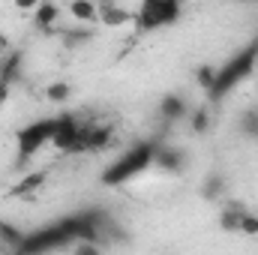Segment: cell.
<instances>
[{"label": "cell", "mask_w": 258, "mask_h": 255, "mask_svg": "<svg viewBox=\"0 0 258 255\" xmlns=\"http://www.w3.org/2000/svg\"><path fill=\"white\" fill-rule=\"evenodd\" d=\"M18 75H21V51H9V57L0 60V78L9 81V84H15Z\"/></svg>", "instance_id": "cell-11"}, {"label": "cell", "mask_w": 258, "mask_h": 255, "mask_svg": "<svg viewBox=\"0 0 258 255\" xmlns=\"http://www.w3.org/2000/svg\"><path fill=\"white\" fill-rule=\"evenodd\" d=\"M81 123L72 111L57 114V129H54V138H51V147L60 150V153H75V144H78V135H81Z\"/></svg>", "instance_id": "cell-6"}, {"label": "cell", "mask_w": 258, "mask_h": 255, "mask_svg": "<svg viewBox=\"0 0 258 255\" xmlns=\"http://www.w3.org/2000/svg\"><path fill=\"white\" fill-rule=\"evenodd\" d=\"M111 126L105 123H90L84 120L81 123V135H78V144H75V153H96V150H105L111 144Z\"/></svg>", "instance_id": "cell-7"}, {"label": "cell", "mask_w": 258, "mask_h": 255, "mask_svg": "<svg viewBox=\"0 0 258 255\" xmlns=\"http://www.w3.org/2000/svg\"><path fill=\"white\" fill-rule=\"evenodd\" d=\"M159 111H162V117H165V120H180V117L186 114V99H183V96H177V93H171V96H165V99H162Z\"/></svg>", "instance_id": "cell-10"}, {"label": "cell", "mask_w": 258, "mask_h": 255, "mask_svg": "<svg viewBox=\"0 0 258 255\" xmlns=\"http://www.w3.org/2000/svg\"><path fill=\"white\" fill-rule=\"evenodd\" d=\"M207 126H210V114H207V111H201V108L192 111V129H195V132H204Z\"/></svg>", "instance_id": "cell-15"}, {"label": "cell", "mask_w": 258, "mask_h": 255, "mask_svg": "<svg viewBox=\"0 0 258 255\" xmlns=\"http://www.w3.org/2000/svg\"><path fill=\"white\" fill-rule=\"evenodd\" d=\"M45 177H48V171H33V174H27V177L12 189V195L18 198V195H30V192H36L42 183H45Z\"/></svg>", "instance_id": "cell-13"}, {"label": "cell", "mask_w": 258, "mask_h": 255, "mask_svg": "<svg viewBox=\"0 0 258 255\" xmlns=\"http://www.w3.org/2000/svg\"><path fill=\"white\" fill-rule=\"evenodd\" d=\"M219 225L225 231H237V234H258V213H252L243 204H228L219 216Z\"/></svg>", "instance_id": "cell-5"}, {"label": "cell", "mask_w": 258, "mask_h": 255, "mask_svg": "<svg viewBox=\"0 0 258 255\" xmlns=\"http://www.w3.org/2000/svg\"><path fill=\"white\" fill-rule=\"evenodd\" d=\"M237 129L246 138H255L258 141V108H243L240 111V120H237Z\"/></svg>", "instance_id": "cell-12"}, {"label": "cell", "mask_w": 258, "mask_h": 255, "mask_svg": "<svg viewBox=\"0 0 258 255\" xmlns=\"http://www.w3.org/2000/svg\"><path fill=\"white\" fill-rule=\"evenodd\" d=\"M6 48H9V39H6V33H3V30H0V54H3V51H6Z\"/></svg>", "instance_id": "cell-19"}, {"label": "cell", "mask_w": 258, "mask_h": 255, "mask_svg": "<svg viewBox=\"0 0 258 255\" xmlns=\"http://www.w3.org/2000/svg\"><path fill=\"white\" fill-rule=\"evenodd\" d=\"M9 90H12V84H9V81H3V78H0V105H3V102H6V99H9Z\"/></svg>", "instance_id": "cell-18"}, {"label": "cell", "mask_w": 258, "mask_h": 255, "mask_svg": "<svg viewBox=\"0 0 258 255\" xmlns=\"http://www.w3.org/2000/svg\"><path fill=\"white\" fill-rule=\"evenodd\" d=\"M48 96H51L54 102H60V99L69 96V87H66V84H51V87H48Z\"/></svg>", "instance_id": "cell-16"}, {"label": "cell", "mask_w": 258, "mask_h": 255, "mask_svg": "<svg viewBox=\"0 0 258 255\" xmlns=\"http://www.w3.org/2000/svg\"><path fill=\"white\" fill-rule=\"evenodd\" d=\"M12 3H15V9H21V12H33L42 0H12Z\"/></svg>", "instance_id": "cell-17"}, {"label": "cell", "mask_w": 258, "mask_h": 255, "mask_svg": "<svg viewBox=\"0 0 258 255\" xmlns=\"http://www.w3.org/2000/svg\"><path fill=\"white\" fill-rule=\"evenodd\" d=\"M132 18H135V12H132V9L117 6V3H111V0H105V3L99 6V21H102V24H108V27H123V24H132Z\"/></svg>", "instance_id": "cell-8"}, {"label": "cell", "mask_w": 258, "mask_h": 255, "mask_svg": "<svg viewBox=\"0 0 258 255\" xmlns=\"http://www.w3.org/2000/svg\"><path fill=\"white\" fill-rule=\"evenodd\" d=\"M69 12H72L78 21H93V18H99V6L90 3V0H72Z\"/></svg>", "instance_id": "cell-14"}, {"label": "cell", "mask_w": 258, "mask_h": 255, "mask_svg": "<svg viewBox=\"0 0 258 255\" xmlns=\"http://www.w3.org/2000/svg\"><path fill=\"white\" fill-rule=\"evenodd\" d=\"M54 129H57V114L54 117H39V120L18 129L15 132V165H27L42 147H51Z\"/></svg>", "instance_id": "cell-4"}, {"label": "cell", "mask_w": 258, "mask_h": 255, "mask_svg": "<svg viewBox=\"0 0 258 255\" xmlns=\"http://www.w3.org/2000/svg\"><path fill=\"white\" fill-rule=\"evenodd\" d=\"M135 30L138 33H156L183 18V0H141L138 9H132Z\"/></svg>", "instance_id": "cell-3"}, {"label": "cell", "mask_w": 258, "mask_h": 255, "mask_svg": "<svg viewBox=\"0 0 258 255\" xmlns=\"http://www.w3.org/2000/svg\"><path fill=\"white\" fill-rule=\"evenodd\" d=\"M258 66V33L240 48V51H234L225 63L213 66V72H210V81L204 84V93H207V102H213V105H219V102H225L252 72H255Z\"/></svg>", "instance_id": "cell-1"}, {"label": "cell", "mask_w": 258, "mask_h": 255, "mask_svg": "<svg viewBox=\"0 0 258 255\" xmlns=\"http://www.w3.org/2000/svg\"><path fill=\"white\" fill-rule=\"evenodd\" d=\"M159 147H162L159 138H144V141L132 144L129 150H123V153L102 171V183H105V186H123V183H129V180L141 177L147 168L156 165Z\"/></svg>", "instance_id": "cell-2"}, {"label": "cell", "mask_w": 258, "mask_h": 255, "mask_svg": "<svg viewBox=\"0 0 258 255\" xmlns=\"http://www.w3.org/2000/svg\"><path fill=\"white\" fill-rule=\"evenodd\" d=\"M30 15H33V24H36L39 30H45V33H48V30H51V27L57 24V15H60V9H57L54 3L42 0V3H39V6H36V9L30 12Z\"/></svg>", "instance_id": "cell-9"}]
</instances>
